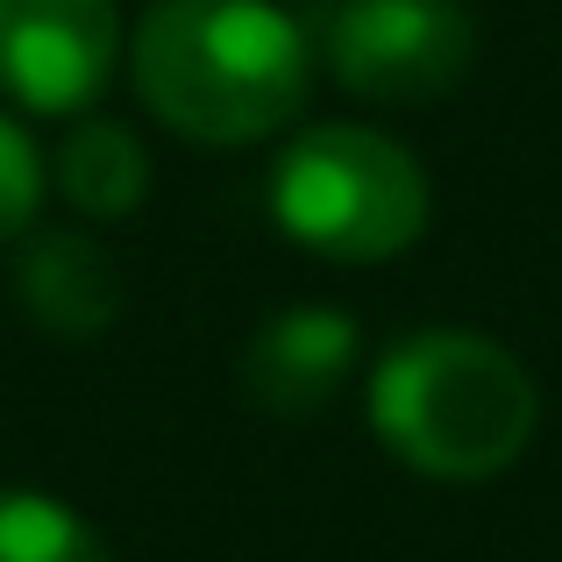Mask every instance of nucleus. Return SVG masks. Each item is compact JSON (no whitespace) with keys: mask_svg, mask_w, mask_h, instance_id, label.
I'll list each match as a JSON object with an SVG mask.
<instances>
[{"mask_svg":"<svg viewBox=\"0 0 562 562\" xmlns=\"http://www.w3.org/2000/svg\"><path fill=\"white\" fill-rule=\"evenodd\" d=\"M128 71L157 122L192 143H257L300 114L306 36L271 0H150Z\"/></svg>","mask_w":562,"mask_h":562,"instance_id":"nucleus-1","label":"nucleus"},{"mask_svg":"<svg viewBox=\"0 0 562 562\" xmlns=\"http://www.w3.org/2000/svg\"><path fill=\"white\" fill-rule=\"evenodd\" d=\"M541 398L513 349L492 335L427 328L406 335L371 378V427L406 470L441 484H477L520 463Z\"/></svg>","mask_w":562,"mask_h":562,"instance_id":"nucleus-2","label":"nucleus"},{"mask_svg":"<svg viewBox=\"0 0 562 562\" xmlns=\"http://www.w3.org/2000/svg\"><path fill=\"white\" fill-rule=\"evenodd\" d=\"M271 214L300 249L335 263H384L420 243L427 228V179L413 150L378 128L321 122L292 136L271 171Z\"/></svg>","mask_w":562,"mask_h":562,"instance_id":"nucleus-3","label":"nucleus"},{"mask_svg":"<svg viewBox=\"0 0 562 562\" xmlns=\"http://www.w3.org/2000/svg\"><path fill=\"white\" fill-rule=\"evenodd\" d=\"M470 50H477V29L463 0H349L328 22L335 79L392 108L449 93L470 71Z\"/></svg>","mask_w":562,"mask_h":562,"instance_id":"nucleus-4","label":"nucleus"},{"mask_svg":"<svg viewBox=\"0 0 562 562\" xmlns=\"http://www.w3.org/2000/svg\"><path fill=\"white\" fill-rule=\"evenodd\" d=\"M114 0H0V86L29 114H79L114 79Z\"/></svg>","mask_w":562,"mask_h":562,"instance_id":"nucleus-5","label":"nucleus"},{"mask_svg":"<svg viewBox=\"0 0 562 562\" xmlns=\"http://www.w3.org/2000/svg\"><path fill=\"white\" fill-rule=\"evenodd\" d=\"M349 363H357V321L328 314V306H292L249 335L243 392L263 413H314L342 392Z\"/></svg>","mask_w":562,"mask_h":562,"instance_id":"nucleus-6","label":"nucleus"},{"mask_svg":"<svg viewBox=\"0 0 562 562\" xmlns=\"http://www.w3.org/2000/svg\"><path fill=\"white\" fill-rule=\"evenodd\" d=\"M22 300L57 335H100L114 321V306H122V285H114V263L100 243H86V235H36L22 249Z\"/></svg>","mask_w":562,"mask_h":562,"instance_id":"nucleus-7","label":"nucleus"},{"mask_svg":"<svg viewBox=\"0 0 562 562\" xmlns=\"http://www.w3.org/2000/svg\"><path fill=\"white\" fill-rule=\"evenodd\" d=\"M57 186H65V200L79 206V214H128V206L150 192V157H143V143L128 136L122 122H100V114H86V122L65 128V143H57Z\"/></svg>","mask_w":562,"mask_h":562,"instance_id":"nucleus-8","label":"nucleus"},{"mask_svg":"<svg viewBox=\"0 0 562 562\" xmlns=\"http://www.w3.org/2000/svg\"><path fill=\"white\" fill-rule=\"evenodd\" d=\"M0 562H114L71 506L43 492H0Z\"/></svg>","mask_w":562,"mask_h":562,"instance_id":"nucleus-9","label":"nucleus"},{"mask_svg":"<svg viewBox=\"0 0 562 562\" xmlns=\"http://www.w3.org/2000/svg\"><path fill=\"white\" fill-rule=\"evenodd\" d=\"M36 200H43V157H36V143L0 114V243L29 235Z\"/></svg>","mask_w":562,"mask_h":562,"instance_id":"nucleus-10","label":"nucleus"}]
</instances>
